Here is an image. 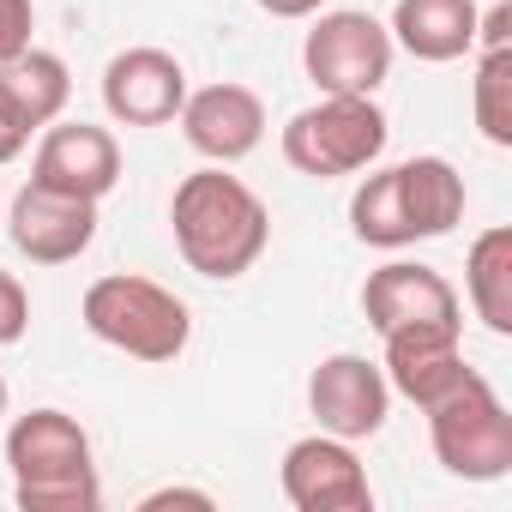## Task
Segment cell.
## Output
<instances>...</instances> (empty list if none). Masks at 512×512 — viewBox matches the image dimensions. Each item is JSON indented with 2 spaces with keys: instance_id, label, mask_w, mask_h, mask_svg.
I'll return each mask as SVG.
<instances>
[{
  "instance_id": "cell-9",
  "label": "cell",
  "mask_w": 512,
  "mask_h": 512,
  "mask_svg": "<svg viewBox=\"0 0 512 512\" xmlns=\"http://www.w3.org/2000/svg\"><path fill=\"white\" fill-rule=\"evenodd\" d=\"M0 223H7L13 247L31 266H67L97 241V199H73V193H55V187L31 181Z\"/></svg>"
},
{
  "instance_id": "cell-14",
  "label": "cell",
  "mask_w": 512,
  "mask_h": 512,
  "mask_svg": "<svg viewBox=\"0 0 512 512\" xmlns=\"http://www.w3.org/2000/svg\"><path fill=\"white\" fill-rule=\"evenodd\" d=\"M362 314L380 338L404 332V326H464L458 320V290L434 266H410V260H392V266L368 272Z\"/></svg>"
},
{
  "instance_id": "cell-17",
  "label": "cell",
  "mask_w": 512,
  "mask_h": 512,
  "mask_svg": "<svg viewBox=\"0 0 512 512\" xmlns=\"http://www.w3.org/2000/svg\"><path fill=\"white\" fill-rule=\"evenodd\" d=\"M398 193H404V217L416 241L452 235V223L464 217V175L446 157H410L398 163Z\"/></svg>"
},
{
  "instance_id": "cell-7",
  "label": "cell",
  "mask_w": 512,
  "mask_h": 512,
  "mask_svg": "<svg viewBox=\"0 0 512 512\" xmlns=\"http://www.w3.org/2000/svg\"><path fill=\"white\" fill-rule=\"evenodd\" d=\"M308 410L320 422V434H338V440H374L392 416V386L380 374V362L368 356H326L314 374H308Z\"/></svg>"
},
{
  "instance_id": "cell-27",
  "label": "cell",
  "mask_w": 512,
  "mask_h": 512,
  "mask_svg": "<svg viewBox=\"0 0 512 512\" xmlns=\"http://www.w3.org/2000/svg\"><path fill=\"white\" fill-rule=\"evenodd\" d=\"M7 404H13V386H7V374H0V416H7Z\"/></svg>"
},
{
  "instance_id": "cell-5",
  "label": "cell",
  "mask_w": 512,
  "mask_h": 512,
  "mask_svg": "<svg viewBox=\"0 0 512 512\" xmlns=\"http://www.w3.org/2000/svg\"><path fill=\"white\" fill-rule=\"evenodd\" d=\"M386 139H392V127H386V109L374 97H320L314 109L290 115L284 157H290V169L332 181V175L368 169L386 151Z\"/></svg>"
},
{
  "instance_id": "cell-11",
  "label": "cell",
  "mask_w": 512,
  "mask_h": 512,
  "mask_svg": "<svg viewBox=\"0 0 512 512\" xmlns=\"http://www.w3.org/2000/svg\"><path fill=\"white\" fill-rule=\"evenodd\" d=\"M31 181H43L55 193H73V199H103L121 181V145H115L109 127L49 121L43 145H37V163H31Z\"/></svg>"
},
{
  "instance_id": "cell-21",
  "label": "cell",
  "mask_w": 512,
  "mask_h": 512,
  "mask_svg": "<svg viewBox=\"0 0 512 512\" xmlns=\"http://www.w3.org/2000/svg\"><path fill=\"white\" fill-rule=\"evenodd\" d=\"M25 326H31V296H25V284L13 272H0V350L19 344Z\"/></svg>"
},
{
  "instance_id": "cell-26",
  "label": "cell",
  "mask_w": 512,
  "mask_h": 512,
  "mask_svg": "<svg viewBox=\"0 0 512 512\" xmlns=\"http://www.w3.org/2000/svg\"><path fill=\"white\" fill-rule=\"evenodd\" d=\"M25 145H31V139H25V133H19L13 121H0V163H13V157H19Z\"/></svg>"
},
{
  "instance_id": "cell-8",
  "label": "cell",
  "mask_w": 512,
  "mask_h": 512,
  "mask_svg": "<svg viewBox=\"0 0 512 512\" xmlns=\"http://www.w3.org/2000/svg\"><path fill=\"white\" fill-rule=\"evenodd\" d=\"M284 500L296 512H368L374 488L356 458V440L308 434L284 452Z\"/></svg>"
},
{
  "instance_id": "cell-1",
  "label": "cell",
  "mask_w": 512,
  "mask_h": 512,
  "mask_svg": "<svg viewBox=\"0 0 512 512\" xmlns=\"http://www.w3.org/2000/svg\"><path fill=\"white\" fill-rule=\"evenodd\" d=\"M169 229H175L181 260L199 278H223L229 284V278L253 272V260L266 253L272 211H266V199L253 193L241 175H223V163H211V169H193L175 187Z\"/></svg>"
},
{
  "instance_id": "cell-6",
  "label": "cell",
  "mask_w": 512,
  "mask_h": 512,
  "mask_svg": "<svg viewBox=\"0 0 512 512\" xmlns=\"http://www.w3.org/2000/svg\"><path fill=\"white\" fill-rule=\"evenodd\" d=\"M392 31L368 13H320L308 43H302V67L320 85V97H374L392 73Z\"/></svg>"
},
{
  "instance_id": "cell-16",
  "label": "cell",
  "mask_w": 512,
  "mask_h": 512,
  "mask_svg": "<svg viewBox=\"0 0 512 512\" xmlns=\"http://www.w3.org/2000/svg\"><path fill=\"white\" fill-rule=\"evenodd\" d=\"M476 0H398L392 7V43L410 49L416 61H458L476 49Z\"/></svg>"
},
{
  "instance_id": "cell-20",
  "label": "cell",
  "mask_w": 512,
  "mask_h": 512,
  "mask_svg": "<svg viewBox=\"0 0 512 512\" xmlns=\"http://www.w3.org/2000/svg\"><path fill=\"white\" fill-rule=\"evenodd\" d=\"M476 127L488 145H512V49H482L476 67Z\"/></svg>"
},
{
  "instance_id": "cell-22",
  "label": "cell",
  "mask_w": 512,
  "mask_h": 512,
  "mask_svg": "<svg viewBox=\"0 0 512 512\" xmlns=\"http://www.w3.org/2000/svg\"><path fill=\"white\" fill-rule=\"evenodd\" d=\"M31 25H37L31 0H0V61L19 55V49H31Z\"/></svg>"
},
{
  "instance_id": "cell-3",
  "label": "cell",
  "mask_w": 512,
  "mask_h": 512,
  "mask_svg": "<svg viewBox=\"0 0 512 512\" xmlns=\"http://www.w3.org/2000/svg\"><path fill=\"white\" fill-rule=\"evenodd\" d=\"M91 338H103L109 350L133 356V362H175L193 338V314L175 290L151 284V278H133V272H115V278H97L79 302Z\"/></svg>"
},
{
  "instance_id": "cell-2",
  "label": "cell",
  "mask_w": 512,
  "mask_h": 512,
  "mask_svg": "<svg viewBox=\"0 0 512 512\" xmlns=\"http://www.w3.org/2000/svg\"><path fill=\"white\" fill-rule=\"evenodd\" d=\"M13 500L25 512H97L103 482L91 464V434L67 410H25L7 428Z\"/></svg>"
},
{
  "instance_id": "cell-24",
  "label": "cell",
  "mask_w": 512,
  "mask_h": 512,
  "mask_svg": "<svg viewBox=\"0 0 512 512\" xmlns=\"http://www.w3.org/2000/svg\"><path fill=\"white\" fill-rule=\"evenodd\" d=\"M476 43L482 49H512V0H500L488 19H476Z\"/></svg>"
},
{
  "instance_id": "cell-18",
  "label": "cell",
  "mask_w": 512,
  "mask_h": 512,
  "mask_svg": "<svg viewBox=\"0 0 512 512\" xmlns=\"http://www.w3.org/2000/svg\"><path fill=\"white\" fill-rule=\"evenodd\" d=\"M464 290L476 320L494 338H512V229L494 223L470 241V260H464Z\"/></svg>"
},
{
  "instance_id": "cell-10",
  "label": "cell",
  "mask_w": 512,
  "mask_h": 512,
  "mask_svg": "<svg viewBox=\"0 0 512 512\" xmlns=\"http://www.w3.org/2000/svg\"><path fill=\"white\" fill-rule=\"evenodd\" d=\"M187 103V67L169 49H121L103 67V109L121 127H169Z\"/></svg>"
},
{
  "instance_id": "cell-15",
  "label": "cell",
  "mask_w": 512,
  "mask_h": 512,
  "mask_svg": "<svg viewBox=\"0 0 512 512\" xmlns=\"http://www.w3.org/2000/svg\"><path fill=\"white\" fill-rule=\"evenodd\" d=\"M67 97H73V79H67L61 55H49V49L31 43V49L0 61V121H13L25 139L43 133L49 121H61Z\"/></svg>"
},
{
  "instance_id": "cell-13",
  "label": "cell",
  "mask_w": 512,
  "mask_h": 512,
  "mask_svg": "<svg viewBox=\"0 0 512 512\" xmlns=\"http://www.w3.org/2000/svg\"><path fill=\"white\" fill-rule=\"evenodd\" d=\"M458 338H464V326H404V332H386V362H380L386 386L398 398H410L416 410L440 404L470 374Z\"/></svg>"
},
{
  "instance_id": "cell-4",
  "label": "cell",
  "mask_w": 512,
  "mask_h": 512,
  "mask_svg": "<svg viewBox=\"0 0 512 512\" xmlns=\"http://www.w3.org/2000/svg\"><path fill=\"white\" fill-rule=\"evenodd\" d=\"M428 416V440L434 458L464 476V482H500L512 470V416L500 404V392L470 368L464 386H452L440 404L422 410Z\"/></svg>"
},
{
  "instance_id": "cell-23",
  "label": "cell",
  "mask_w": 512,
  "mask_h": 512,
  "mask_svg": "<svg viewBox=\"0 0 512 512\" xmlns=\"http://www.w3.org/2000/svg\"><path fill=\"white\" fill-rule=\"evenodd\" d=\"M163 506H199V512H211L217 500H211L205 488H151V494L139 500V512H163Z\"/></svg>"
},
{
  "instance_id": "cell-25",
  "label": "cell",
  "mask_w": 512,
  "mask_h": 512,
  "mask_svg": "<svg viewBox=\"0 0 512 512\" xmlns=\"http://www.w3.org/2000/svg\"><path fill=\"white\" fill-rule=\"evenodd\" d=\"M260 7H266L272 19H314L326 0H260Z\"/></svg>"
},
{
  "instance_id": "cell-19",
  "label": "cell",
  "mask_w": 512,
  "mask_h": 512,
  "mask_svg": "<svg viewBox=\"0 0 512 512\" xmlns=\"http://www.w3.org/2000/svg\"><path fill=\"white\" fill-rule=\"evenodd\" d=\"M350 229L368 247H410V217H404V193H398V169H374L356 199H350Z\"/></svg>"
},
{
  "instance_id": "cell-12",
  "label": "cell",
  "mask_w": 512,
  "mask_h": 512,
  "mask_svg": "<svg viewBox=\"0 0 512 512\" xmlns=\"http://www.w3.org/2000/svg\"><path fill=\"white\" fill-rule=\"evenodd\" d=\"M181 133L187 145L205 157V163H241L247 151H260L266 139V103L260 91H247V85H205V91H187L181 103Z\"/></svg>"
}]
</instances>
